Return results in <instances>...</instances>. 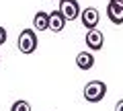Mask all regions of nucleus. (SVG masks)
Listing matches in <instances>:
<instances>
[{"mask_svg": "<svg viewBox=\"0 0 123 111\" xmlns=\"http://www.w3.org/2000/svg\"><path fill=\"white\" fill-rule=\"evenodd\" d=\"M17 45H18V52L29 56L37 49V33L33 29H23L18 33V39H17Z\"/></svg>", "mask_w": 123, "mask_h": 111, "instance_id": "nucleus-1", "label": "nucleus"}, {"mask_svg": "<svg viewBox=\"0 0 123 111\" xmlns=\"http://www.w3.org/2000/svg\"><path fill=\"white\" fill-rule=\"evenodd\" d=\"M107 95V85L103 80H90L86 86H84V99L88 103H98L103 101Z\"/></svg>", "mask_w": 123, "mask_h": 111, "instance_id": "nucleus-2", "label": "nucleus"}, {"mask_svg": "<svg viewBox=\"0 0 123 111\" xmlns=\"http://www.w3.org/2000/svg\"><path fill=\"white\" fill-rule=\"evenodd\" d=\"M57 10L66 17V21H76L80 17V13H82L78 0H60V8Z\"/></svg>", "mask_w": 123, "mask_h": 111, "instance_id": "nucleus-3", "label": "nucleus"}, {"mask_svg": "<svg viewBox=\"0 0 123 111\" xmlns=\"http://www.w3.org/2000/svg\"><path fill=\"white\" fill-rule=\"evenodd\" d=\"M80 21H82L84 29H97L98 21H101V14H98V10L94 8V6H88V8H84L82 13H80Z\"/></svg>", "mask_w": 123, "mask_h": 111, "instance_id": "nucleus-4", "label": "nucleus"}, {"mask_svg": "<svg viewBox=\"0 0 123 111\" xmlns=\"http://www.w3.org/2000/svg\"><path fill=\"white\" fill-rule=\"evenodd\" d=\"M84 41H86V45H88V52H98V49L103 47V43H105V35H103V31H98V29H90V31L86 33V37H84Z\"/></svg>", "mask_w": 123, "mask_h": 111, "instance_id": "nucleus-5", "label": "nucleus"}, {"mask_svg": "<svg viewBox=\"0 0 123 111\" xmlns=\"http://www.w3.org/2000/svg\"><path fill=\"white\" fill-rule=\"evenodd\" d=\"M66 17L60 13V10H53V13H49V31L53 33H60L64 31V27H66Z\"/></svg>", "mask_w": 123, "mask_h": 111, "instance_id": "nucleus-6", "label": "nucleus"}, {"mask_svg": "<svg viewBox=\"0 0 123 111\" xmlns=\"http://www.w3.org/2000/svg\"><path fill=\"white\" fill-rule=\"evenodd\" d=\"M107 17L113 25H123V6H117L113 2H109L107 6Z\"/></svg>", "mask_w": 123, "mask_h": 111, "instance_id": "nucleus-7", "label": "nucleus"}, {"mask_svg": "<svg viewBox=\"0 0 123 111\" xmlns=\"http://www.w3.org/2000/svg\"><path fill=\"white\" fill-rule=\"evenodd\" d=\"M76 66H78L80 70H90V68L94 66V56H92L90 52H80L78 56H76Z\"/></svg>", "mask_w": 123, "mask_h": 111, "instance_id": "nucleus-8", "label": "nucleus"}, {"mask_svg": "<svg viewBox=\"0 0 123 111\" xmlns=\"http://www.w3.org/2000/svg\"><path fill=\"white\" fill-rule=\"evenodd\" d=\"M33 29H37V31H47L49 29V13H43V10L35 13V17H33Z\"/></svg>", "mask_w": 123, "mask_h": 111, "instance_id": "nucleus-9", "label": "nucleus"}, {"mask_svg": "<svg viewBox=\"0 0 123 111\" xmlns=\"http://www.w3.org/2000/svg\"><path fill=\"white\" fill-rule=\"evenodd\" d=\"M10 111H31V105H29L27 101H23V99H21V101H14V103H12Z\"/></svg>", "mask_w": 123, "mask_h": 111, "instance_id": "nucleus-10", "label": "nucleus"}, {"mask_svg": "<svg viewBox=\"0 0 123 111\" xmlns=\"http://www.w3.org/2000/svg\"><path fill=\"white\" fill-rule=\"evenodd\" d=\"M6 39H8V35H6V29H4V27H0V45L6 43Z\"/></svg>", "mask_w": 123, "mask_h": 111, "instance_id": "nucleus-11", "label": "nucleus"}, {"mask_svg": "<svg viewBox=\"0 0 123 111\" xmlns=\"http://www.w3.org/2000/svg\"><path fill=\"white\" fill-rule=\"evenodd\" d=\"M115 111H123V99H121V101H117V105H115Z\"/></svg>", "mask_w": 123, "mask_h": 111, "instance_id": "nucleus-12", "label": "nucleus"}, {"mask_svg": "<svg viewBox=\"0 0 123 111\" xmlns=\"http://www.w3.org/2000/svg\"><path fill=\"white\" fill-rule=\"evenodd\" d=\"M109 2H113V4H117V6H123V0H109Z\"/></svg>", "mask_w": 123, "mask_h": 111, "instance_id": "nucleus-13", "label": "nucleus"}]
</instances>
